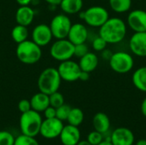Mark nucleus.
<instances>
[{"mask_svg": "<svg viewBox=\"0 0 146 145\" xmlns=\"http://www.w3.org/2000/svg\"><path fill=\"white\" fill-rule=\"evenodd\" d=\"M127 33V26L120 17H110L100 27L98 35L109 44H116L124 40Z\"/></svg>", "mask_w": 146, "mask_h": 145, "instance_id": "1", "label": "nucleus"}, {"mask_svg": "<svg viewBox=\"0 0 146 145\" xmlns=\"http://www.w3.org/2000/svg\"><path fill=\"white\" fill-rule=\"evenodd\" d=\"M16 56L18 60L26 65H33L39 62L42 57V49L33 40H25L17 44Z\"/></svg>", "mask_w": 146, "mask_h": 145, "instance_id": "2", "label": "nucleus"}, {"mask_svg": "<svg viewBox=\"0 0 146 145\" xmlns=\"http://www.w3.org/2000/svg\"><path fill=\"white\" fill-rule=\"evenodd\" d=\"M62 84V79L57 68L49 67L44 68L38 78V88L39 91L50 95L59 90Z\"/></svg>", "mask_w": 146, "mask_h": 145, "instance_id": "3", "label": "nucleus"}, {"mask_svg": "<svg viewBox=\"0 0 146 145\" xmlns=\"http://www.w3.org/2000/svg\"><path fill=\"white\" fill-rule=\"evenodd\" d=\"M43 119L40 113L33 109L22 113L20 117V129L22 134L36 137L39 134Z\"/></svg>", "mask_w": 146, "mask_h": 145, "instance_id": "4", "label": "nucleus"}, {"mask_svg": "<svg viewBox=\"0 0 146 145\" xmlns=\"http://www.w3.org/2000/svg\"><path fill=\"white\" fill-rule=\"evenodd\" d=\"M79 16L87 26L99 28L110 18V13L106 8L99 5H94L87 8L84 11H80L79 13Z\"/></svg>", "mask_w": 146, "mask_h": 145, "instance_id": "5", "label": "nucleus"}, {"mask_svg": "<svg viewBox=\"0 0 146 145\" xmlns=\"http://www.w3.org/2000/svg\"><path fill=\"white\" fill-rule=\"evenodd\" d=\"M109 64L115 73L125 74L133 70L134 67V58L130 53L120 50L112 54L109 60Z\"/></svg>", "mask_w": 146, "mask_h": 145, "instance_id": "6", "label": "nucleus"}, {"mask_svg": "<svg viewBox=\"0 0 146 145\" xmlns=\"http://www.w3.org/2000/svg\"><path fill=\"white\" fill-rule=\"evenodd\" d=\"M50 56L60 62L70 60L74 56V44L68 38L56 39L50 48Z\"/></svg>", "mask_w": 146, "mask_h": 145, "instance_id": "7", "label": "nucleus"}, {"mask_svg": "<svg viewBox=\"0 0 146 145\" xmlns=\"http://www.w3.org/2000/svg\"><path fill=\"white\" fill-rule=\"evenodd\" d=\"M50 27L56 39L67 38L72 26L71 19L66 14H58L55 15L50 23Z\"/></svg>", "mask_w": 146, "mask_h": 145, "instance_id": "8", "label": "nucleus"}, {"mask_svg": "<svg viewBox=\"0 0 146 145\" xmlns=\"http://www.w3.org/2000/svg\"><path fill=\"white\" fill-rule=\"evenodd\" d=\"M57 71L62 80L67 82H74L79 80L80 74L81 73L79 63L71 59L62 62L57 68Z\"/></svg>", "mask_w": 146, "mask_h": 145, "instance_id": "9", "label": "nucleus"}, {"mask_svg": "<svg viewBox=\"0 0 146 145\" xmlns=\"http://www.w3.org/2000/svg\"><path fill=\"white\" fill-rule=\"evenodd\" d=\"M64 125L62 121L56 117L51 119H45L42 121L39 134L44 138L53 139L58 138L62 132Z\"/></svg>", "mask_w": 146, "mask_h": 145, "instance_id": "10", "label": "nucleus"}, {"mask_svg": "<svg viewBox=\"0 0 146 145\" xmlns=\"http://www.w3.org/2000/svg\"><path fill=\"white\" fill-rule=\"evenodd\" d=\"M126 23L134 32H146V10L136 9L129 11Z\"/></svg>", "mask_w": 146, "mask_h": 145, "instance_id": "11", "label": "nucleus"}, {"mask_svg": "<svg viewBox=\"0 0 146 145\" xmlns=\"http://www.w3.org/2000/svg\"><path fill=\"white\" fill-rule=\"evenodd\" d=\"M31 37L32 40L38 45H39L41 48L48 45L53 38L50 26L44 23H41L35 26L32 31Z\"/></svg>", "mask_w": 146, "mask_h": 145, "instance_id": "12", "label": "nucleus"}, {"mask_svg": "<svg viewBox=\"0 0 146 145\" xmlns=\"http://www.w3.org/2000/svg\"><path fill=\"white\" fill-rule=\"evenodd\" d=\"M128 48L133 56L146 57V32H134L129 38Z\"/></svg>", "mask_w": 146, "mask_h": 145, "instance_id": "13", "label": "nucleus"}, {"mask_svg": "<svg viewBox=\"0 0 146 145\" xmlns=\"http://www.w3.org/2000/svg\"><path fill=\"white\" fill-rule=\"evenodd\" d=\"M134 141L133 132L127 127L115 128L110 133V142L113 145H133Z\"/></svg>", "mask_w": 146, "mask_h": 145, "instance_id": "14", "label": "nucleus"}, {"mask_svg": "<svg viewBox=\"0 0 146 145\" xmlns=\"http://www.w3.org/2000/svg\"><path fill=\"white\" fill-rule=\"evenodd\" d=\"M88 38H89V31L86 26L78 22V23L72 24L67 38L75 45V44L86 43Z\"/></svg>", "mask_w": 146, "mask_h": 145, "instance_id": "15", "label": "nucleus"}, {"mask_svg": "<svg viewBox=\"0 0 146 145\" xmlns=\"http://www.w3.org/2000/svg\"><path fill=\"white\" fill-rule=\"evenodd\" d=\"M59 138L62 145H77L80 141V131L78 126L68 124L63 126Z\"/></svg>", "mask_w": 146, "mask_h": 145, "instance_id": "16", "label": "nucleus"}, {"mask_svg": "<svg viewBox=\"0 0 146 145\" xmlns=\"http://www.w3.org/2000/svg\"><path fill=\"white\" fill-rule=\"evenodd\" d=\"M35 18V11L30 5L20 6L15 12V21L19 25L30 26Z\"/></svg>", "mask_w": 146, "mask_h": 145, "instance_id": "17", "label": "nucleus"}, {"mask_svg": "<svg viewBox=\"0 0 146 145\" xmlns=\"http://www.w3.org/2000/svg\"><path fill=\"white\" fill-rule=\"evenodd\" d=\"M78 63L82 71L92 73L98 68L99 63V59L96 53L89 51L85 56L80 58Z\"/></svg>", "mask_w": 146, "mask_h": 145, "instance_id": "18", "label": "nucleus"}, {"mask_svg": "<svg viewBox=\"0 0 146 145\" xmlns=\"http://www.w3.org/2000/svg\"><path fill=\"white\" fill-rule=\"evenodd\" d=\"M92 126L95 131H98L102 134H105L110 132V120L106 114L98 112L92 118Z\"/></svg>", "mask_w": 146, "mask_h": 145, "instance_id": "19", "label": "nucleus"}, {"mask_svg": "<svg viewBox=\"0 0 146 145\" xmlns=\"http://www.w3.org/2000/svg\"><path fill=\"white\" fill-rule=\"evenodd\" d=\"M30 103L33 110L42 113L47 107L50 106L49 95L39 91L32 97V98L30 99Z\"/></svg>", "mask_w": 146, "mask_h": 145, "instance_id": "20", "label": "nucleus"}, {"mask_svg": "<svg viewBox=\"0 0 146 145\" xmlns=\"http://www.w3.org/2000/svg\"><path fill=\"white\" fill-rule=\"evenodd\" d=\"M83 5V0H62L59 4L62 11L68 15L79 14L82 10Z\"/></svg>", "mask_w": 146, "mask_h": 145, "instance_id": "21", "label": "nucleus"}, {"mask_svg": "<svg viewBox=\"0 0 146 145\" xmlns=\"http://www.w3.org/2000/svg\"><path fill=\"white\" fill-rule=\"evenodd\" d=\"M132 82L136 89L146 93V66L140 67L133 72Z\"/></svg>", "mask_w": 146, "mask_h": 145, "instance_id": "22", "label": "nucleus"}, {"mask_svg": "<svg viewBox=\"0 0 146 145\" xmlns=\"http://www.w3.org/2000/svg\"><path fill=\"white\" fill-rule=\"evenodd\" d=\"M109 4L112 11L116 14L129 12L133 6V0H109Z\"/></svg>", "mask_w": 146, "mask_h": 145, "instance_id": "23", "label": "nucleus"}, {"mask_svg": "<svg viewBox=\"0 0 146 145\" xmlns=\"http://www.w3.org/2000/svg\"><path fill=\"white\" fill-rule=\"evenodd\" d=\"M28 37H29V31L27 26L17 24L12 28L11 38L16 44H20L28 39Z\"/></svg>", "mask_w": 146, "mask_h": 145, "instance_id": "24", "label": "nucleus"}, {"mask_svg": "<svg viewBox=\"0 0 146 145\" xmlns=\"http://www.w3.org/2000/svg\"><path fill=\"white\" fill-rule=\"evenodd\" d=\"M84 113L79 108H71L69 115L68 116L67 121L69 125L79 126L84 121Z\"/></svg>", "mask_w": 146, "mask_h": 145, "instance_id": "25", "label": "nucleus"}, {"mask_svg": "<svg viewBox=\"0 0 146 145\" xmlns=\"http://www.w3.org/2000/svg\"><path fill=\"white\" fill-rule=\"evenodd\" d=\"M14 145H39V144L35 139V137H31L21 133L15 138Z\"/></svg>", "mask_w": 146, "mask_h": 145, "instance_id": "26", "label": "nucleus"}, {"mask_svg": "<svg viewBox=\"0 0 146 145\" xmlns=\"http://www.w3.org/2000/svg\"><path fill=\"white\" fill-rule=\"evenodd\" d=\"M49 100H50V106H51L55 109H57L58 107H60L65 103L63 95L62 93H60L58 91L49 95Z\"/></svg>", "mask_w": 146, "mask_h": 145, "instance_id": "27", "label": "nucleus"}, {"mask_svg": "<svg viewBox=\"0 0 146 145\" xmlns=\"http://www.w3.org/2000/svg\"><path fill=\"white\" fill-rule=\"evenodd\" d=\"M108 44L107 42L102 38L100 37L99 35L96 36L93 39H92V49L95 50V51H98V52H101L103 51L104 50L106 49Z\"/></svg>", "mask_w": 146, "mask_h": 145, "instance_id": "28", "label": "nucleus"}, {"mask_svg": "<svg viewBox=\"0 0 146 145\" xmlns=\"http://www.w3.org/2000/svg\"><path fill=\"white\" fill-rule=\"evenodd\" d=\"M56 117L57 119H59L60 121H67V119H68V116L69 112L71 110V107L69 105L64 103L62 106L56 109Z\"/></svg>", "mask_w": 146, "mask_h": 145, "instance_id": "29", "label": "nucleus"}, {"mask_svg": "<svg viewBox=\"0 0 146 145\" xmlns=\"http://www.w3.org/2000/svg\"><path fill=\"white\" fill-rule=\"evenodd\" d=\"M104 139V134H102L101 132H99L98 131H95V130L91 132L87 135V138H86V140L92 145L99 144Z\"/></svg>", "mask_w": 146, "mask_h": 145, "instance_id": "30", "label": "nucleus"}, {"mask_svg": "<svg viewBox=\"0 0 146 145\" xmlns=\"http://www.w3.org/2000/svg\"><path fill=\"white\" fill-rule=\"evenodd\" d=\"M15 138L8 131H0V145H14Z\"/></svg>", "mask_w": 146, "mask_h": 145, "instance_id": "31", "label": "nucleus"}, {"mask_svg": "<svg viewBox=\"0 0 146 145\" xmlns=\"http://www.w3.org/2000/svg\"><path fill=\"white\" fill-rule=\"evenodd\" d=\"M88 52H89V49H88V46L86 43L74 45V56L75 57L80 59V57H82L83 56H85Z\"/></svg>", "mask_w": 146, "mask_h": 145, "instance_id": "32", "label": "nucleus"}, {"mask_svg": "<svg viewBox=\"0 0 146 145\" xmlns=\"http://www.w3.org/2000/svg\"><path fill=\"white\" fill-rule=\"evenodd\" d=\"M18 109H19V111L21 114L31 110L32 109V107H31L30 100H27V99H22V100H21L18 103Z\"/></svg>", "mask_w": 146, "mask_h": 145, "instance_id": "33", "label": "nucleus"}, {"mask_svg": "<svg viewBox=\"0 0 146 145\" xmlns=\"http://www.w3.org/2000/svg\"><path fill=\"white\" fill-rule=\"evenodd\" d=\"M43 113H44V115L45 119H51V118L56 117V110L55 108H53L51 106H49L44 109V111Z\"/></svg>", "mask_w": 146, "mask_h": 145, "instance_id": "34", "label": "nucleus"}, {"mask_svg": "<svg viewBox=\"0 0 146 145\" xmlns=\"http://www.w3.org/2000/svg\"><path fill=\"white\" fill-rule=\"evenodd\" d=\"M101 53H102V55H101L102 58L104 60H107V61H109L110 59V57H111V56L113 54V52L110 50H108V49L104 50L103 51H101Z\"/></svg>", "mask_w": 146, "mask_h": 145, "instance_id": "35", "label": "nucleus"}, {"mask_svg": "<svg viewBox=\"0 0 146 145\" xmlns=\"http://www.w3.org/2000/svg\"><path fill=\"white\" fill-rule=\"evenodd\" d=\"M89 78H90V73H87V72H85V71L81 70L79 79L81 80V81H87L89 79Z\"/></svg>", "mask_w": 146, "mask_h": 145, "instance_id": "36", "label": "nucleus"}, {"mask_svg": "<svg viewBox=\"0 0 146 145\" xmlns=\"http://www.w3.org/2000/svg\"><path fill=\"white\" fill-rule=\"evenodd\" d=\"M140 111L142 113V115L146 118V97L144 98V100L141 103L140 105Z\"/></svg>", "mask_w": 146, "mask_h": 145, "instance_id": "37", "label": "nucleus"}, {"mask_svg": "<svg viewBox=\"0 0 146 145\" xmlns=\"http://www.w3.org/2000/svg\"><path fill=\"white\" fill-rule=\"evenodd\" d=\"M15 1L20 6H24V5H30L33 0H15Z\"/></svg>", "mask_w": 146, "mask_h": 145, "instance_id": "38", "label": "nucleus"}, {"mask_svg": "<svg viewBox=\"0 0 146 145\" xmlns=\"http://www.w3.org/2000/svg\"><path fill=\"white\" fill-rule=\"evenodd\" d=\"M47 3H49L50 5L52 6H57L61 3L62 0H44Z\"/></svg>", "mask_w": 146, "mask_h": 145, "instance_id": "39", "label": "nucleus"}, {"mask_svg": "<svg viewBox=\"0 0 146 145\" xmlns=\"http://www.w3.org/2000/svg\"><path fill=\"white\" fill-rule=\"evenodd\" d=\"M98 145H113L112 144V143L110 142V140H105V139H104Z\"/></svg>", "mask_w": 146, "mask_h": 145, "instance_id": "40", "label": "nucleus"}, {"mask_svg": "<svg viewBox=\"0 0 146 145\" xmlns=\"http://www.w3.org/2000/svg\"><path fill=\"white\" fill-rule=\"evenodd\" d=\"M135 145H146V139H139L136 142Z\"/></svg>", "mask_w": 146, "mask_h": 145, "instance_id": "41", "label": "nucleus"}, {"mask_svg": "<svg viewBox=\"0 0 146 145\" xmlns=\"http://www.w3.org/2000/svg\"><path fill=\"white\" fill-rule=\"evenodd\" d=\"M77 145H92L87 140H80L78 144H77Z\"/></svg>", "mask_w": 146, "mask_h": 145, "instance_id": "42", "label": "nucleus"}, {"mask_svg": "<svg viewBox=\"0 0 146 145\" xmlns=\"http://www.w3.org/2000/svg\"><path fill=\"white\" fill-rule=\"evenodd\" d=\"M0 15H1V10H0Z\"/></svg>", "mask_w": 146, "mask_h": 145, "instance_id": "43", "label": "nucleus"}]
</instances>
